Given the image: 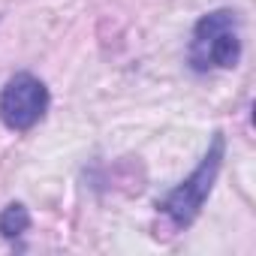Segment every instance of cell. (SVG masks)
I'll use <instances>...</instances> for the list:
<instances>
[{
  "label": "cell",
  "instance_id": "1",
  "mask_svg": "<svg viewBox=\"0 0 256 256\" xmlns=\"http://www.w3.org/2000/svg\"><path fill=\"white\" fill-rule=\"evenodd\" d=\"M223 154H226V142H223V133H214L202 163L190 172V178H184L163 202H157V214H160V226H163V235H178L184 232L202 211L205 199L211 196V187L220 175V166H223Z\"/></svg>",
  "mask_w": 256,
  "mask_h": 256
},
{
  "label": "cell",
  "instance_id": "2",
  "mask_svg": "<svg viewBox=\"0 0 256 256\" xmlns=\"http://www.w3.org/2000/svg\"><path fill=\"white\" fill-rule=\"evenodd\" d=\"M187 60L196 72L232 70L241 60V22L235 10H214L193 28Z\"/></svg>",
  "mask_w": 256,
  "mask_h": 256
},
{
  "label": "cell",
  "instance_id": "3",
  "mask_svg": "<svg viewBox=\"0 0 256 256\" xmlns=\"http://www.w3.org/2000/svg\"><path fill=\"white\" fill-rule=\"evenodd\" d=\"M48 102L52 100H48V88L42 78L30 72H16L0 90V120L10 130L24 133L46 118Z\"/></svg>",
  "mask_w": 256,
  "mask_h": 256
},
{
  "label": "cell",
  "instance_id": "4",
  "mask_svg": "<svg viewBox=\"0 0 256 256\" xmlns=\"http://www.w3.org/2000/svg\"><path fill=\"white\" fill-rule=\"evenodd\" d=\"M30 229V211L22 202H10L0 214V235L4 238H18Z\"/></svg>",
  "mask_w": 256,
  "mask_h": 256
}]
</instances>
